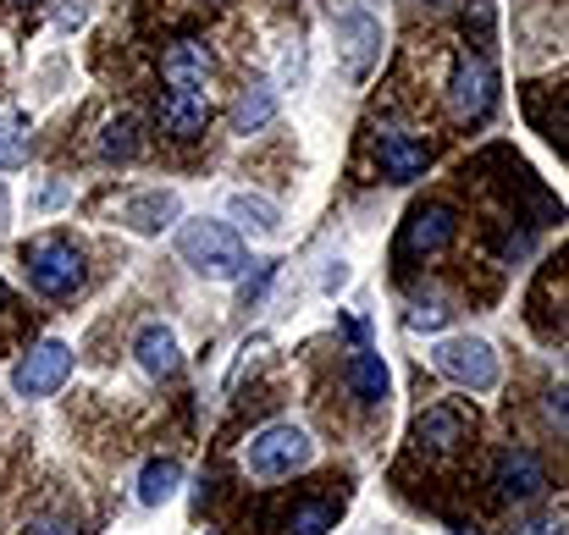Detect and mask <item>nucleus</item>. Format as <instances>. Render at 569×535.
<instances>
[{
  "label": "nucleus",
  "mask_w": 569,
  "mask_h": 535,
  "mask_svg": "<svg viewBox=\"0 0 569 535\" xmlns=\"http://www.w3.org/2000/svg\"><path fill=\"white\" fill-rule=\"evenodd\" d=\"M17 265H22L28 287H33L39 299H50V304L78 299V293H83V282H89L83 249H78L67 232H39V238H28V243L17 249Z\"/></svg>",
  "instance_id": "1"
},
{
  "label": "nucleus",
  "mask_w": 569,
  "mask_h": 535,
  "mask_svg": "<svg viewBox=\"0 0 569 535\" xmlns=\"http://www.w3.org/2000/svg\"><path fill=\"white\" fill-rule=\"evenodd\" d=\"M459 226H465V215H459L453 199H426V204H415V210L403 215L398 243H392V265H398V276L415 271V265H426V260H437V254H448L453 238H459Z\"/></svg>",
  "instance_id": "2"
},
{
  "label": "nucleus",
  "mask_w": 569,
  "mask_h": 535,
  "mask_svg": "<svg viewBox=\"0 0 569 535\" xmlns=\"http://www.w3.org/2000/svg\"><path fill=\"white\" fill-rule=\"evenodd\" d=\"M310 458H316V442H310L293 420H271V425H260V431L243 442V470H249L254 481H266V486L293 481L299 470H310Z\"/></svg>",
  "instance_id": "3"
},
{
  "label": "nucleus",
  "mask_w": 569,
  "mask_h": 535,
  "mask_svg": "<svg viewBox=\"0 0 569 535\" xmlns=\"http://www.w3.org/2000/svg\"><path fill=\"white\" fill-rule=\"evenodd\" d=\"M178 254H183V265H193L204 282H238V276L249 271V249H243L238 232L221 226V221H189V226L178 232Z\"/></svg>",
  "instance_id": "4"
},
{
  "label": "nucleus",
  "mask_w": 569,
  "mask_h": 535,
  "mask_svg": "<svg viewBox=\"0 0 569 535\" xmlns=\"http://www.w3.org/2000/svg\"><path fill=\"white\" fill-rule=\"evenodd\" d=\"M431 161H437L431 139H420L409 122H381V128H371V166H377V178L415 182L431 172Z\"/></svg>",
  "instance_id": "5"
},
{
  "label": "nucleus",
  "mask_w": 569,
  "mask_h": 535,
  "mask_svg": "<svg viewBox=\"0 0 569 535\" xmlns=\"http://www.w3.org/2000/svg\"><path fill=\"white\" fill-rule=\"evenodd\" d=\"M442 94H448L453 122H459V128H476V122H487L492 105H498V67H492L487 55H459Z\"/></svg>",
  "instance_id": "6"
},
{
  "label": "nucleus",
  "mask_w": 569,
  "mask_h": 535,
  "mask_svg": "<svg viewBox=\"0 0 569 535\" xmlns=\"http://www.w3.org/2000/svg\"><path fill=\"white\" fill-rule=\"evenodd\" d=\"M470 436H476V420H470L465 403H431V408L415 414V431H409L420 458H453V453L470 447Z\"/></svg>",
  "instance_id": "7"
},
{
  "label": "nucleus",
  "mask_w": 569,
  "mask_h": 535,
  "mask_svg": "<svg viewBox=\"0 0 569 535\" xmlns=\"http://www.w3.org/2000/svg\"><path fill=\"white\" fill-rule=\"evenodd\" d=\"M431 364L448 375V381H459V386H470V392H492L498 386V354H492V343H481V337H453V343H442Z\"/></svg>",
  "instance_id": "8"
},
{
  "label": "nucleus",
  "mask_w": 569,
  "mask_h": 535,
  "mask_svg": "<svg viewBox=\"0 0 569 535\" xmlns=\"http://www.w3.org/2000/svg\"><path fill=\"white\" fill-rule=\"evenodd\" d=\"M492 492H498V503L526 508V503H537V497L548 492V464H542L531 447H509V453L498 458V470H492Z\"/></svg>",
  "instance_id": "9"
},
{
  "label": "nucleus",
  "mask_w": 569,
  "mask_h": 535,
  "mask_svg": "<svg viewBox=\"0 0 569 535\" xmlns=\"http://www.w3.org/2000/svg\"><path fill=\"white\" fill-rule=\"evenodd\" d=\"M210 117H216V105H210L204 89H167V94L156 100V128H161L167 139H178V144L204 139Z\"/></svg>",
  "instance_id": "10"
},
{
  "label": "nucleus",
  "mask_w": 569,
  "mask_h": 535,
  "mask_svg": "<svg viewBox=\"0 0 569 535\" xmlns=\"http://www.w3.org/2000/svg\"><path fill=\"white\" fill-rule=\"evenodd\" d=\"M67 375H72V349L67 343H39L11 370V386H17V397H50Z\"/></svg>",
  "instance_id": "11"
},
{
  "label": "nucleus",
  "mask_w": 569,
  "mask_h": 535,
  "mask_svg": "<svg viewBox=\"0 0 569 535\" xmlns=\"http://www.w3.org/2000/svg\"><path fill=\"white\" fill-rule=\"evenodd\" d=\"M210 72H216V55H210V44L193 39V33L172 39V44L161 50V83H167V89H204Z\"/></svg>",
  "instance_id": "12"
},
{
  "label": "nucleus",
  "mask_w": 569,
  "mask_h": 535,
  "mask_svg": "<svg viewBox=\"0 0 569 535\" xmlns=\"http://www.w3.org/2000/svg\"><path fill=\"white\" fill-rule=\"evenodd\" d=\"M338 44H343V67H349V78L360 83V78H371V67H377L381 55V22L377 17H366V11H349L343 22H338Z\"/></svg>",
  "instance_id": "13"
},
{
  "label": "nucleus",
  "mask_w": 569,
  "mask_h": 535,
  "mask_svg": "<svg viewBox=\"0 0 569 535\" xmlns=\"http://www.w3.org/2000/svg\"><path fill=\"white\" fill-rule=\"evenodd\" d=\"M338 514H343V492H338V497H305V503H293V508L277 514V531L282 535H327L338 525Z\"/></svg>",
  "instance_id": "14"
},
{
  "label": "nucleus",
  "mask_w": 569,
  "mask_h": 535,
  "mask_svg": "<svg viewBox=\"0 0 569 535\" xmlns=\"http://www.w3.org/2000/svg\"><path fill=\"white\" fill-rule=\"evenodd\" d=\"M178 193L172 188H150V193H133V199H122V221L133 226V232H161V226H172L178 221Z\"/></svg>",
  "instance_id": "15"
},
{
  "label": "nucleus",
  "mask_w": 569,
  "mask_h": 535,
  "mask_svg": "<svg viewBox=\"0 0 569 535\" xmlns=\"http://www.w3.org/2000/svg\"><path fill=\"white\" fill-rule=\"evenodd\" d=\"M526 117H531V128L565 155V89H553V83L526 89Z\"/></svg>",
  "instance_id": "16"
},
{
  "label": "nucleus",
  "mask_w": 569,
  "mask_h": 535,
  "mask_svg": "<svg viewBox=\"0 0 569 535\" xmlns=\"http://www.w3.org/2000/svg\"><path fill=\"white\" fill-rule=\"evenodd\" d=\"M133 354H139V370L144 375H156V381H172L178 375V337H172V326H144L139 337H133Z\"/></svg>",
  "instance_id": "17"
},
{
  "label": "nucleus",
  "mask_w": 569,
  "mask_h": 535,
  "mask_svg": "<svg viewBox=\"0 0 569 535\" xmlns=\"http://www.w3.org/2000/svg\"><path fill=\"white\" fill-rule=\"evenodd\" d=\"M271 117H277V94L266 89V83H249L238 100H232V133H260V128H271Z\"/></svg>",
  "instance_id": "18"
},
{
  "label": "nucleus",
  "mask_w": 569,
  "mask_h": 535,
  "mask_svg": "<svg viewBox=\"0 0 569 535\" xmlns=\"http://www.w3.org/2000/svg\"><path fill=\"white\" fill-rule=\"evenodd\" d=\"M349 392H355L366 408H381V403H387V364H381V354L349 359Z\"/></svg>",
  "instance_id": "19"
},
{
  "label": "nucleus",
  "mask_w": 569,
  "mask_h": 535,
  "mask_svg": "<svg viewBox=\"0 0 569 535\" xmlns=\"http://www.w3.org/2000/svg\"><path fill=\"white\" fill-rule=\"evenodd\" d=\"M178 481H183V464L178 458H150L144 475H139V503L144 508H161L178 497Z\"/></svg>",
  "instance_id": "20"
},
{
  "label": "nucleus",
  "mask_w": 569,
  "mask_h": 535,
  "mask_svg": "<svg viewBox=\"0 0 569 535\" xmlns=\"http://www.w3.org/2000/svg\"><path fill=\"white\" fill-rule=\"evenodd\" d=\"M227 210H232V221H238L243 232H260V238H271V232L282 226V210H277L271 199H260V193H232Z\"/></svg>",
  "instance_id": "21"
},
{
  "label": "nucleus",
  "mask_w": 569,
  "mask_h": 535,
  "mask_svg": "<svg viewBox=\"0 0 569 535\" xmlns=\"http://www.w3.org/2000/svg\"><path fill=\"white\" fill-rule=\"evenodd\" d=\"M139 150H144V139H139V122H133L128 111L100 128V155H106V161H133Z\"/></svg>",
  "instance_id": "22"
},
{
  "label": "nucleus",
  "mask_w": 569,
  "mask_h": 535,
  "mask_svg": "<svg viewBox=\"0 0 569 535\" xmlns=\"http://www.w3.org/2000/svg\"><path fill=\"white\" fill-rule=\"evenodd\" d=\"M28 166V117H0V172Z\"/></svg>",
  "instance_id": "23"
},
{
  "label": "nucleus",
  "mask_w": 569,
  "mask_h": 535,
  "mask_svg": "<svg viewBox=\"0 0 569 535\" xmlns=\"http://www.w3.org/2000/svg\"><path fill=\"white\" fill-rule=\"evenodd\" d=\"M403 321H409V326H415V332H442V326H448V321H453V310H448V304H442V299H415V304H409V315H403Z\"/></svg>",
  "instance_id": "24"
},
{
  "label": "nucleus",
  "mask_w": 569,
  "mask_h": 535,
  "mask_svg": "<svg viewBox=\"0 0 569 535\" xmlns=\"http://www.w3.org/2000/svg\"><path fill=\"white\" fill-rule=\"evenodd\" d=\"M271 276H277V260H266V265H254V276H249V282L238 287V304L249 310V304H254V299L266 293V282H271Z\"/></svg>",
  "instance_id": "25"
},
{
  "label": "nucleus",
  "mask_w": 569,
  "mask_h": 535,
  "mask_svg": "<svg viewBox=\"0 0 569 535\" xmlns=\"http://www.w3.org/2000/svg\"><path fill=\"white\" fill-rule=\"evenodd\" d=\"M28 535H78V531H72L67 519H44V525H33Z\"/></svg>",
  "instance_id": "26"
},
{
  "label": "nucleus",
  "mask_w": 569,
  "mask_h": 535,
  "mask_svg": "<svg viewBox=\"0 0 569 535\" xmlns=\"http://www.w3.org/2000/svg\"><path fill=\"white\" fill-rule=\"evenodd\" d=\"M6 321H17V299H11V287L0 282V326H6Z\"/></svg>",
  "instance_id": "27"
},
{
  "label": "nucleus",
  "mask_w": 569,
  "mask_h": 535,
  "mask_svg": "<svg viewBox=\"0 0 569 535\" xmlns=\"http://www.w3.org/2000/svg\"><path fill=\"white\" fill-rule=\"evenodd\" d=\"M11 6H28V0H11Z\"/></svg>",
  "instance_id": "28"
},
{
  "label": "nucleus",
  "mask_w": 569,
  "mask_h": 535,
  "mask_svg": "<svg viewBox=\"0 0 569 535\" xmlns=\"http://www.w3.org/2000/svg\"><path fill=\"white\" fill-rule=\"evenodd\" d=\"M0 199H6V193H0Z\"/></svg>",
  "instance_id": "29"
}]
</instances>
